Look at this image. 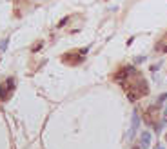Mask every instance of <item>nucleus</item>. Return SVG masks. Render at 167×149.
I'll return each instance as SVG.
<instances>
[{"label":"nucleus","mask_w":167,"mask_h":149,"mask_svg":"<svg viewBox=\"0 0 167 149\" xmlns=\"http://www.w3.org/2000/svg\"><path fill=\"white\" fill-rule=\"evenodd\" d=\"M87 51H89V49L85 47V49H80V51H76V53H67V55L64 57V62L76 66V64H80V62L84 60V57H85V53H87Z\"/></svg>","instance_id":"nucleus-2"},{"label":"nucleus","mask_w":167,"mask_h":149,"mask_svg":"<svg viewBox=\"0 0 167 149\" xmlns=\"http://www.w3.org/2000/svg\"><path fill=\"white\" fill-rule=\"evenodd\" d=\"M164 115H165V117H167V107H165V111H164Z\"/></svg>","instance_id":"nucleus-13"},{"label":"nucleus","mask_w":167,"mask_h":149,"mask_svg":"<svg viewBox=\"0 0 167 149\" xmlns=\"http://www.w3.org/2000/svg\"><path fill=\"white\" fill-rule=\"evenodd\" d=\"M8 42H9V40H8V38H4V40H0V53H4V51H5V47H8Z\"/></svg>","instance_id":"nucleus-8"},{"label":"nucleus","mask_w":167,"mask_h":149,"mask_svg":"<svg viewBox=\"0 0 167 149\" xmlns=\"http://www.w3.org/2000/svg\"><path fill=\"white\" fill-rule=\"evenodd\" d=\"M165 100H167V93H162V95L158 97V100H156V106H162Z\"/></svg>","instance_id":"nucleus-7"},{"label":"nucleus","mask_w":167,"mask_h":149,"mask_svg":"<svg viewBox=\"0 0 167 149\" xmlns=\"http://www.w3.org/2000/svg\"><path fill=\"white\" fill-rule=\"evenodd\" d=\"M133 74H136V69H135L133 66L122 67V69L115 74V82H118V84H127V78L133 77Z\"/></svg>","instance_id":"nucleus-1"},{"label":"nucleus","mask_w":167,"mask_h":149,"mask_svg":"<svg viewBox=\"0 0 167 149\" xmlns=\"http://www.w3.org/2000/svg\"><path fill=\"white\" fill-rule=\"evenodd\" d=\"M156 149H165V147L164 146H156Z\"/></svg>","instance_id":"nucleus-12"},{"label":"nucleus","mask_w":167,"mask_h":149,"mask_svg":"<svg viewBox=\"0 0 167 149\" xmlns=\"http://www.w3.org/2000/svg\"><path fill=\"white\" fill-rule=\"evenodd\" d=\"M9 89H8V86L5 84H0V100H8V97H9Z\"/></svg>","instance_id":"nucleus-5"},{"label":"nucleus","mask_w":167,"mask_h":149,"mask_svg":"<svg viewBox=\"0 0 167 149\" xmlns=\"http://www.w3.org/2000/svg\"><path fill=\"white\" fill-rule=\"evenodd\" d=\"M149 146H151V133L149 131H142V135H140V147L149 149Z\"/></svg>","instance_id":"nucleus-4"},{"label":"nucleus","mask_w":167,"mask_h":149,"mask_svg":"<svg viewBox=\"0 0 167 149\" xmlns=\"http://www.w3.org/2000/svg\"><path fill=\"white\" fill-rule=\"evenodd\" d=\"M140 62H145V57H138L136 58V64H140Z\"/></svg>","instance_id":"nucleus-11"},{"label":"nucleus","mask_w":167,"mask_h":149,"mask_svg":"<svg viewBox=\"0 0 167 149\" xmlns=\"http://www.w3.org/2000/svg\"><path fill=\"white\" fill-rule=\"evenodd\" d=\"M138 127H140V115H138V109H135V111H133V117H131V129H129V135H127L129 140L135 137V133L138 131Z\"/></svg>","instance_id":"nucleus-3"},{"label":"nucleus","mask_w":167,"mask_h":149,"mask_svg":"<svg viewBox=\"0 0 167 149\" xmlns=\"http://www.w3.org/2000/svg\"><path fill=\"white\" fill-rule=\"evenodd\" d=\"M133 149H142V147H133Z\"/></svg>","instance_id":"nucleus-14"},{"label":"nucleus","mask_w":167,"mask_h":149,"mask_svg":"<svg viewBox=\"0 0 167 149\" xmlns=\"http://www.w3.org/2000/svg\"><path fill=\"white\" fill-rule=\"evenodd\" d=\"M4 84L8 86V89H9V91H13V89H15V78H8Z\"/></svg>","instance_id":"nucleus-6"},{"label":"nucleus","mask_w":167,"mask_h":149,"mask_svg":"<svg viewBox=\"0 0 167 149\" xmlns=\"http://www.w3.org/2000/svg\"><path fill=\"white\" fill-rule=\"evenodd\" d=\"M42 46H44L42 42H38V44H35V46H33V47H31V51H33V53H36L38 49H42Z\"/></svg>","instance_id":"nucleus-10"},{"label":"nucleus","mask_w":167,"mask_h":149,"mask_svg":"<svg viewBox=\"0 0 167 149\" xmlns=\"http://www.w3.org/2000/svg\"><path fill=\"white\" fill-rule=\"evenodd\" d=\"M67 22H69V17H64V18H62V20L58 22V26H56V28H64V26L67 24Z\"/></svg>","instance_id":"nucleus-9"}]
</instances>
